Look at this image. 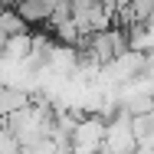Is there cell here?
<instances>
[{"label":"cell","mask_w":154,"mask_h":154,"mask_svg":"<svg viewBox=\"0 0 154 154\" xmlns=\"http://www.w3.org/2000/svg\"><path fill=\"white\" fill-rule=\"evenodd\" d=\"M69 17L75 23L79 39L82 36H92V33L108 30V17H105V7L98 0H69Z\"/></svg>","instance_id":"cell-1"},{"label":"cell","mask_w":154,"mask_h":154,"mask_svg":"<svg viewBox=\"0 0 154 154\" xmlns=\"http://www.w3.org/2000/svg\"><path fill=\"white\" fill-rule=\"evenodd\" d=\"M56 10V0H23V3H13V13L26 23V30H36V26H46L49 17Z\"/></svg>","instance_id":"cell-2"},{"label":"cell","mask_w":154,"mask_h":154,"mask_svg":"<svg viewBox=\"0 0 154 154\" xmlns=\"http://www.w3.org/2000/svg\"><path fill=\"white\" fill-rule=\"evenodd\" d=\"M26 56H30V33H26V36H10V39L3 43V53H0L3 66H7V62L23 66V59H26Z\"/></svg>","instance_id":"cell-3"}]
</instances>
